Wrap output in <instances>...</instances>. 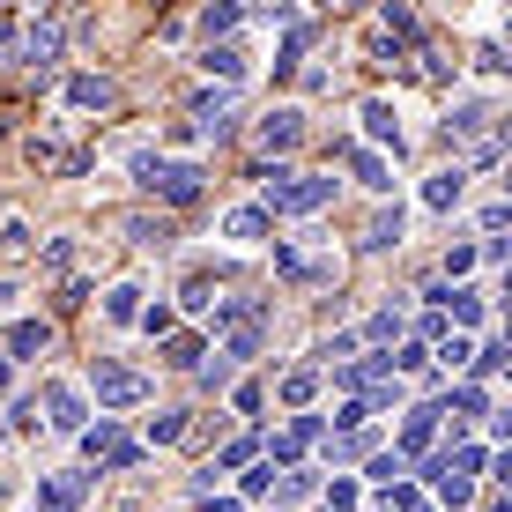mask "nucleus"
<instances>
[{"label":"nucleus","mask_w":512,"mask_h":512,"mask_svg":"<svg viewBox=\"0 0 512 512\" xmlns=\"http://www.w3.org/2000/svg\"><path fill=\"white\" fill-rule=\"evenodd\" d=\"M453 409H461V416H490V394H483V386H453Z\"/></svg>","instance_id":"33"},{"label":"nucleus","mask_w":512,"mask_h":512,"mask_svg":"<svg viewBox=\"0 0 512 512\" xmlns=\"http://www.w3.org/2000/svg\"><path fill=\"white\" fill-rule=\"evenodd\" d=\"M364 141H379V149H401V112H394L386 97L364 104Z\"/></svg>","instance_id":"16"},{"label":"nucleus","mask_w":512,"mask_h":512,"mask_svg":"<svg viewBox=\"0 0 512 512\" xmlns=\"http://www.w3.org/2000/svg\"><path fill=\"white\" fill-rule=\"evenodd\" d=\"M386 245H401V208L394 216H372V231H364V253H386Z\"/></svg>","instance_id":"28"},{"label":"nucleus","mask_w":512,"mask_h":512,"mask_svg":"<svg viewBox=\"0 0 512 512\" xmlns=\"http://www.w3.org/2000/svg\"><path fill=\"white\" fill-rule=\"evenodd\" d=\"M312 438H320V416H297V423H290V431H282V438H275V468H297V453H305V446H312Z\"/></svg>","instance_id":"19"},{"label":"nucleus","mask_w":512,"mask_h":512,"mask_svg":"<svg viewBox=\"0 0 512 512\" xmlns=\"http://www.w3.org/2000/svg\"><path fill=\"white\" fill-rule=\"evenodd\" d=\"M461 193H468V171L453 164V171H431V179H423V208H431V216H453V208H461Z\"/></svg>","instance_id":"12"},{"label":"nucleus","mask_w":512,"mask_h":512,"mask_svg":"<svg viewBox=\"0 0 512 512\" xmlns=\"http://www.w3.org/2000/svg\"><path fill=\"white\" fill-rule=\"evenodd\" d=\"M23 60H30V67H52V60H60V30H52V23L23 30Z\"/></svg>","instance_id":"22"},{"label":"nucleus","mask_w":512,"mask_h":512,"mask_svg":"<svg viewBox=\"0 0 512 512\" xmlns=\"http://www.w3.org/2000/svg\"><path fill=\"white\" fill-rule=\"evenodd\" d=\"M312 394H320V372H290L282 379V401H290V409H305Z\"/></svg>","instance_id":"31"},{"label":"nucleus","mask_w":512,"mask_h":512,"mask_svg":"<svg viewBox=\"0 0 512 512\" xmlns=\"http://www.w3.org/2000/svg\"><path fill=\"white\" fill-rule=\"evenodd\" d=\"M268 490H275V461H268V468H253V475H245V498H268Z\"/></svg>","instance_id":"40"},{"label":"nucleus","mask_w":512,"mask_h":512,"mask_svg":"<svg viewBox=\"0 0 512 512\" xmlns=\"http://www.w3.org/2000/svg\"><path fill=\"white\" fill-rule=\"evenodd\" d=\"M231 112H238V97H231V82H223V90H201V97H193V127H201V134H231Z\"/></svg>","instance_id":"10"},{"label":"nucleus","mask_w":512,"mask_h":512,"mask_svg":"<svg viewBox=\"0 0 512 512\" xmlns=\"http://www.w3.org/2000/svg\"><path fill=\"white\" fill-rule=\"evenodd\" d=\"M238 15H245L238 0H216V8H201V38H208V45H216V38H231V30H238Z\"/></svg>","instance_id":"23"},{"label":"nucleus","mask_w":512,"mask_h":512,"mask_svg":"<svg viewBox=\"0 0 512 512\" xmlns=\"http://www.w3.org/2000/svg\"><path fill=\"white\" fill-rule=\"evenodd\" d=\"M179 305H186V312H208V305H216V282H208V275H193V282H186V297H179Z\"/></svg>","instance_id":"36"},{"label":"nucleus","mask_w":512,"mask_h":512,"mask_svg":"<svg viewBox=\"0 0 512 512\" xmlns=\"http://www.w3.org/2000/svg\"><path fill=\"white\" fill-rule=\"evenodd\" d=\"M342 164L357 171V186H372V193L394 186V171H386V156H379V149H357V141H342Z\"/></svg>","instance_id":"14"},{"label":"nucleus","mask_w":512,"mask_h":512,"mask_svg":"<svg viewBox=\"0 0 512 512\" xmlns=\"http://www.w3.org/2000/svg\"><path fill=\"white\" fill-rule=\"evenodd\" d=\"M201 357H208V349H201V334H171V342H164V364H179V372H193Z\"/></svg>","instance_id":"27"},{"label":"nucleus","mask_w":512,"mask_h":512,"mask_svg":"<svg viewBox=\"0 0 512 512\" xmlns=\"http://www.w3.org/2000/svg\"><path fill=\"white\" fill-rule=\"evenodd\" d=\"M201 67H208L216 82H245V52H238V45H208V52H201Z\"/></svg>","instance_id":"21"},{"label":"nucleus","mask_w":512,"mask_h":512,"mask_svg":"<svg viewBox=\"0 0 512 512\" xmlns=\"http://www.w3.org/2000/svg\"><path fill=\"white\" fill-rule=\"evenodd\" d=\"M431 475H438V498H446L453 512H461V505L475 498V475H453V468H438V461H431Z\"/></svg>","instance_id":"25"},{"label":"nucleus","mask_w":512,"mask_h":512,"mask_svg":"<svg viewBox=\"0 0 512 512\" xmlns=\"http://www.w3.org/2000/svg\"><path fill=\"white\" fill-rule=\"evenodd\" d=\"M268 231H275L268 208H231V216H223V238H231V245H260Z\"/></svg>","instance_id":"15"},{"label":"nucleus","mask_w":512,"mask_h":512,"mask_svg":"<svg viewBox=\"0 0 512 512\" xmlns=\"http://www.w3.org/2000/svg\"><path fill=\"white\" fill-rule=\"evenodd\" d=\"M475 268H483V253H475V245H453V253H446V282H461V275H475Z\"/></svg>","instance_id":"34"},{"label":"nucleus","mask_w":512,"mask_h":512,"mask_svg":"<svg viewBox=\"0 0 512 512\" xmlns=\"http://www.w3.org/2000/svg\"><path fill=\"white\" fill-rule=\"evenodd\" d=\"M38 8H52V0H38Z\"/></svg>","instance_id":"44"},{"label":"nucleus","mask_w":512,"mask_h":512,"mask_svg":"<svg viewBox=\"0 0 512 512\" xmlns=\"http://www.w3.org/2000/svg\"><path fill=\"white\" fill-rule=\"evenodd\" d=\"M23 245H30V223H23V216H15V223H8V231H0V260H15V253H23Z\"/></svg>","instance_id":"37"},{"label":"nucleus","mask_w":512,"mask_h":512,"mask_svg":"<svg viewBox=\"0 0 512 512\" xmlns=\"http://www.w3.org/2000/svg\"><path fill=\"white\" fill-rule=\"evenodd\" d=\"M409 512H423V505H409Z\"/></svg>","instance_id":"47"},{"label":"nucleus","mask_w":512,"mask_h":512,"mask_svg":"<svg viewBox=\"0 0 512 512\" xmlns=\"http://www.w3.org/2000/svg\"><path fill=\"white\" fill-rule=\"evenodd\" d=\"M327 201H334V179H320V171H290V164H275L268 186H260V208H268V216H320Z\"/></svg>","instance_id":"2"},{"label":"nucleus","mask_w":512,"mask_h":512,"mask_svg":"<svg viewBox=\"0 0 512 512\" xmlns=\"http://www.w3.org/2000/svg\"><path fill=\"white\" fill-rule=\"evenodd\" d=\"M179 438H186V416H179V409L149 416V446H179Z\"/></svg>","instance_id":"29"},{"label":"nucleus","mask_w":512,"mask_h":512,"mask_svg":"<svg viewBox=\"0 0 512 512\" xmlns=\"http://www.w3.org/2000/svg\"><path fill=\"white\" fill-rule=\"evenodd\" d=\"M275 275L305 290V282H334V275H342V260L320 245V231H297V238H275Z\"/></svg>","instance_id":"3"},{"label":"nucleus","mask_w":512,"mask_h":512,"mask_svg":"<svg viewBox=\"0 0 512 512\" xmlns=\"http://www.w3.org/2000/svg\"><path fill=\"white\" fill-rule=\"evenodd\" d=\"M60 104H67V112H112V104H119V82H112V75H67V82H60Z\"/></svg>","instance_id":"7"},{"label":"nucleus","mask_w":512,"mask_h":512,"mask_svg":"<svg viewBox=\"0 0 512 512\" xmlns=\"http://www.w3.org/2000/svg\"><path fill=\"white\" fill-rule=\"evenodd\" d=\"M45 349H52V320H15V327H8V349H0V357L23 364V357H45Z\"/></svg>","instance_id":"13"},{"label":"nucleus","mask_w":512,"mask_h":512,"mask_svg":"<svg viewBox=\"0 0 512 512\" xmlns=\"http://www.w3.org/2000/svg\"><path fill=\"white\" fill-rule=\"evenodd\" d=\"M327 8H364V0H327Z\"/></svg>","instance_id":"43"},{"label":"nucleus","mask_w":512,"mask_h":512,"mask_svg":"<svg viewBox=\"0 0 512 512\" xmlns=\"http://www.w3.org/2000/svg\"><path fill=\"white\" fill-rule=\"evenodd\" d=\"M401 334H409V320H401V312H394V305H386V312H372V327H364V342H379V349H394V342H401Z\"/></svg>","instance_id":"26"},{"label":"nucleus","mask_w":512,"mask_h":512,"mask_svg":"<svg viewBox=\"0 0 512 512\" xmlns=\"http://www.w3.org/2000/svg\"><path fill=\"white\" fill-rule=\"evenodd\" d=\"M82 505H90V475H82V468L38 475V498H30V512H82Z\"/></svg>","instance_id":"6"},{"label":"nucleus","mask_w":512,"mask_h":512,"mask_svg":"<svg viewBox=\"0 0 512 512\" xmlns=\"http://www.w3.org/2000/svg\"><path fill=\"white\" fill-rule=\"evenodd\" d=\"M490 512H505V505H490Z\"/></svg>","instance_id":"45"},{"label":"nucleus","mask_w":512,"mask_h":512,"mask_svg":"<svg viewBox=\"0 0 512 512\" xmlns=\"http://www.w3.org/2000/svg\"><path fill=\"white\" fill-rule=\"evenodd\" d=\"M490 119H498V104H490V97H468L461 112L446 119V141H453V149H468V141H483V127H490Z\"/></svg>","instance_id":"11"},{"label":"nucleus","mask_w":512,"mask_h":512,"mask_svg":"<svg viewBox=\"0 0 512 512\" xmlns=\"http://www.w3.org/2000/svg\"><path fill=\"white\" fill-rule=\"evenodd\" d=\"M104 320H112V327L141 320V282H112V290H104Z\"/></svg>","instance_id":"20"},{"label":"nucleus","mask_w":512,"mask_h":512,"mask_svg":"<svg viewBox=\"0 0 512 512\" xmlns=\"http://www.w3.org/2000/svg\"><path fill=\"white\" fill-rule=\"evenodd\" d=\"M253 141H260L268 156H290L297 141H305V112H297V104H275V112L253 127Z\"/></svg>","instance_id":"8"},{"label":"nucleus","mask_w":512,"mask_h":512,"mask_svg":"<svg viewBox=\"0 0 512 512\" xmlns=\"http://www.w3.org/2000/svg\"><path fill=\"white\" fill-rule=\"evenodd\" d=\"M67 268H75V238H52L45 245V275H67Z\"/></svg>","instance_id":"35"},{"label":"nucleus","mask_w":512,"mask_h":512,"mask_svg":"<svg viewBox=\"0 0 512 512\" xmlns=\"http://www.w3.org/2000/svg\"><path fill=\"white\" fill-rule=\"evenodd\" d=\"M431 431H438V409H409V416H401V438H394V453H409V461H416V453L431 446Z\"/></svg>","instance_id":"18"},{"label":"nucleus","mask_w":512,"mask_h":512,"mask_svg":"<svg viewBox=\"0 0 512 512\" xmlns=\"http://www.w3.org/2000/svg\"><path fill=\"white\" fill-rule=\"evenodd\" d=\"M438 305L453 312V327H483L490 320V297L483 290H438Z\"/></svg>","instance_id":"17"},{"label":"nucleus","mask_w":512,"mask_h":512,"mask_svg":"<svg viewBox=\"0 0 512 512\" xmlns=\"http://www.w3.org/2000/svg\"><path fill=\"white\" fill-rule=\"evenodd\" d=\"M82 461H90V468H104V475H127L134 461H141V446H134V438L127 431H119V416H97V423H82Z\"/></svg>","instance_id":"4"},{"label":"nucleus","mask_w":512,"mask_h":512,"mask_svg":"<svg viewBox=\"0 0 512 512\" xmlns=\"http://www.w3.org/2000/svg\"><path fill=\"white\" fill-rule=\"evenodd\" d=\"M8 379H15V364H8V357H0V394H8Z\"/></svg>","instance_id":"42"},{"label":"nucleus","mask_w":512,"mask_h":512,"mask_svg":"<svg viewBox=\"0 0 512 512\" xmlns=\"http://www.w3.org/2000/svg\"><path fill=\"white\" fill-rule=\"evenodd\" d=\"M193 372H201V386H231L238 364H231V357H216V364H193Z\"/></svg>","instance_id":"39"},{"label":"nucleus","mask_w":512,"mask_h":512,"mask_svg":"<svg viewBox=\"0 0 512 512\" xmlns=\"http://www.w3.org/2000/svg\"><path fill=\"white\" fill-rule=\"evenodd\" d=\"M327 512H357V483H349V475H342V483H327Z\"/></svg>","instance_id":"38"},{"label":"nucleus","mask_w":512,"mask_h":512,"mask_svg":"<svg viewBox=\"0 0 512 512\" xmlns=\"http://www.w3.org/2000/svg\"><path fill=\"white\" fill-rule=\"evenodd\" d=\"M45 423H52L60 438H75L82 423H90V401H82V386H52V394H45Z\"/></svg>","instance_id":"9"},{"label":"nucleus","mask_w":512,"mask_h":512,"mask_svg":"<svg viewBox=\"0 0 512 512\" xmlns=\"http://www.w3.org/2000/svg\"><path fill=\"white\" fill-rule=\"evenodd\" d=\"M90 386H97V409H141V401H149V379H141L134 364H97Z\"/></svg>","instance_id":"5"},{"label":"nucleus","mask_w":512,"mask_h":512,"mask_svg":"<svg viewBox=\"0 0 512 512\" xmlns=\"http://www.w3.org/2000/svg\"><path fill=\"white\" fill-rule=\"evenodd\" d=\"M468 364H475L483 379H498V372H505V342H498V334H483V349H475Z\"/></svg>","instance_id":"30"},{"label":"nucleus","mask_w":512,"mask_h":512,"mask_svg":"<svg viewBox=\"0 0 512 512\" xmlns=\"http://www.w3.org/2000/svg\"><path fill=\"white\" fill-rule=\"evenodd\" d=\"M127 238H134V245H156V253H164V245L179 238V231H171V216H134V223H127Z\"/></svg>","instance_id":"24"},{"label":"nucleus","mask_w":512,"mask_h":512,"mask_svg":"<svg viewBox=\"0 0 512 512\" xmlns=\"http://www.w3.org/2000/svg\"><path fill=\"white\" fill-rule=\"evenodd\" d=\"M15 297H23V290H15V282H0V312H15Z\"/></svg>","instance_id":"41"},{"label":"nucleus","mask_w":512,"mask_h":512,"mask_svg":"<svg viewBox=\"0 0 512 512\" xmlns=\"http://www.w3.org/2000/svg\"><path fill=\"white\" fill-rule=\"evenodd\" d=\"M401 475H409V453H379V461H372V483L379 490H394Z\"/></svg>","instance_id":"32"},{"label":"nucleus","mask_w":512,"mask_h":512,"mask_svg":"<svg viewBox=\"0 0 512 512\" xmlns=\"http://www.w3.org/2000/svg\"><path fill=\"white\" fill-rule=\"evenodd\" d=\"M379 512H394V505H379Z\"/></svg>","instance_id":"46"},{"label":"nucleus","mask_w":512,"mask_h":512,"mask_svg":"<svg viewBox=\"0 0 512 512\" xmlns=\"http://www.w3.org/2000/svg\"><path fill=\"white\" fill-rule=\"evenodd\" d=\"M127 171H134L141 193H156V201H171V208H186V201H201V193H208V171L201 164H179V156H156V149H134Z\"/></svg>","instance_id":"1"}]
</instances>
